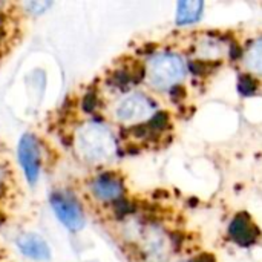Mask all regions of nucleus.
<instances>
[{
  "instance_id": "obj_1",
  "label": "nucleus",
  "mask_w": 262,
  "mask_h": 262,
  "mask_svg": "<svg viewBox=\"0 0 262 262\" xmlns=\"http://www.w3.org/2000/svg\"><path fill=\"white\" fill-rule=\"evenodd\" d=\"M149 77L150 83L158 89L175 86L184 77V64L181 58L177 55H157L149 63Z\"/></svg>"
},
{
  "instance_id": "obj_2",
  "label": "nucleus",
  "mask_w": 262,
  "mask_h": 262,
  "mask_svg": "<svg viewBox=\"0 0 262 262\" xmlns=\"http://www.w3.org/2000/svg\"><path fill=\"white\" fill-rule=\"evenodd\" d=\"M49 201L57 218L71 232H78L84 227L83 209L74 195L66 192H54Z\"/></svg>"
},
{
  "instance_id": "obj_3",
  "label": "nucleus",
  "mask_w": 262,
  "mask_h": 262,
  "mask_svg": "<svg viewBox=\"0 0 262 262\" xmlns=\"http://www.w3.org/2000/svg\"><path fill=\"white\" fill-rule=\"evenodd\" d=\"M18 160L21 169L25 170V177L31 184H34L40 172V147L37 138L32 134L21 137L18 144Z\"/></svg>"
},
{
  "instance_id": "obj_4",
  "label": "nucleus",
  "mask_w": 262,
  "mask_h": 262,
  "mask_svg": "<svg viewBox=\"0 0 262 262\" xmlns=\"http://www.w3.org/2000/svg\"><path fill=\"white\" fill-rule=\"evenodd\" d=\"M259 235H261L259 229L250 224V216L244 212L236 215L229 227V236L241 247H249L255 244Z\"/></svg>"
},
{
  "instance_id": "obj_5",
  "label": "nucleus",
  "mask_w": 262,
  "mask_h": 262,
  "mask_svg": "<svg viewBox=\"0 0 262 262\" xmlns=\"http://www.w3.org/2000/svg\"><path fill=\"white\" fill-rule=\"evenodd\" d=\"M91 187L94 195L98 200H104V201H117L121 198L124 192L121 180L114 173H103L97 177L95 181L91 184Z\"/></svg>"
},
{
  "instance_id": "obj_6",
  "label": "nucleus",
  "mask_w": 262,
  "mask_h": 262,
  "mask_svg": "<svg viewBox=\"0 0 262 262\" xmlns=\"http://www.w3.org/2000/svg\"><path fill=\"white\" fill-rule=\"evenodd\" d=\"M17 246L18 250L35 261H48L51 258V250L48 247V244L37 235L34 233H23L18 236L17 239Z\"/></svg>"
},
{
  "instance_id": "obj_7",
  "label": "nucleus",
  "mask_w": 262,
  "mask_h": 262,
  "mask_svg": "<svg viewBox=\"0 0 262 262\" xmlns=\"http://www.w3.org/2000/svg\"><path fill=\"white\" fill-rule=\"evenodd\" d=\"M152 109V103L143 95H132L124 100L118 107L120 120H138L146 117Z\"/></svg>"
},
{
  "instance_id": "obj_8",
  "label": "nucleus",
  "mask_w": 262,
  "mask_h": 262,
  "mask_svg": "<svg viewBox=\"0 0 262 262\" xmlns=\"http://www.w3.org/2000/svg\"><path fill=\"white\" fill-rule=\"evenodd\" d=\"M204 9V3L200 0L195 2H180L177 9V23L184 26L189 23H195L201 18Z\"/></svg>"
},
{
  "instance_id": "obj_9",
  "label": "nucleus",
  "mask_w": 262,
  "mask_h": 262,
  "mask_svg": "<svg viewBox=\"0 0 262 262\" xmlns=\"http://www.w3.org/2000/svg\"><path fill=\"white\" fill-rule=\"evenodd\" d=\"M247 66L255 71V72H261L262 74V38L256 40L252 48L247 52Z\"/></svg>"
},
{
  "instance_id": "obj_10",
  "label": "nucleus",
  "mask_w": 262,
  "mask_h": 262,
  "mask_svg": "<svg viewBox=\"0 0 262 262\" xmlns=\"http://www.w3.org/2000/svg\"><path fill=\"white\" fill-rule=\"evenodd\" d=\"M238 91L243 95H246V97L253 95L258 91V81H256V78L252 77L250 74L239 75V78H238Z\"/></svg>"
},
{
  "instance_id": "obj_11",
  "label": "nucleus",
  "mask_w": 262,
  "mask_h": 262,
  "mask_svg": "<svg viewBox=\"0 0 262 262\" xmlns=\"http://www.w3.org/2000/svg\"><path fill=\"white\" fill-rule=\"evenodd\" d=\"M111 83H112V86L123 89V88H127L129 83H132V78H130V75H129L127 69H118V71L112 72V75H111Z\"/></svg>"
},
{
  "instance_id": "obj_12",
  "label": "nucleus",
  "mask_w": 262,
  "mask_h": 262,
  "mask_svg": "<svg viewBox=\"0 0 262 262\" xmlns=\"http://www.w3.org/2000/svg\"><path fill=\"white\" fill-rule=\"evenodd\" d=\"M167 123H169V114L164 112V111H160V112H157L150 118V121H149L147 126L150 129H155V130H163V129H166Z\"/></svg>"
},
{
  "instance_id": "obj_13",
  "label": "nucleus",
  "mask_w": 262,
  "mask_h": 262,
  "mask_svg": "<svg viewBox=\"0 0 262 262\" xmlns=\"http://www.w3.org/2000/svg\"><path fill=\"white\" fill-rule=\"evenodd\" d=\"M114 212H115V215H117L118 218H123V216H126L127 213L134 212V206H132L127 200L120 198V200L114 201Z\"/></svg>"
},
{
  "instance_id": "obj_14",
  "label": "nucleus",
  "mask_w": 262,
  "mask_h": 262,
  "mask_svg": "<svg viewBox=\"0 0 262 262\" xmlns=\"http://www.w3.org/2000/svg\"><path fill=\"white\" fill-rule=\"evenodd\" d=\"M98 104V98L97 94L94 91H89L84 97H83V111L84 112H94L95 107Z\"/></svg>"
},
{
  "instance_id": "obj_15",
  "label": "nucleus",
  "mask_w": 262,
  "mask_h": 262,
  "mask_svg": "<svg viewBox=\"0 0 262 262\" xmlns=\"http://www.w3.org/2000/svg\"><path fill=\"white\" fill-rule=\"evenodd\" d=\"M25 6L32 12V14H41L46 8L51 6L49 2H31V3H25Z\"/></svg>"
},
{
  "instance_id": "obj_16",
  "label": "nucleus",
  "mask_w": 262,
  "mask_h": 262,
  "mask_svg": "<svg viewBox=\"0 0 262 262\" xmlns=\"http://www.w3.org/2000/svg\"><path fill=\"white\" fill-rule=\"evenodd\" d=\"M186 95H187V92H186V88H184L183 84H175V86L170 88V97H172L175 101L184 100Z\"/></svg>"
},
{
  "instance_id": "obj_17",
  "label": "nucleus",
  "mask_w": 262,
  "mask_h": 262,
  "mask_svg": "<svg viewBox=\"0 0 262 262\" xmlns=\"http://www.w3.org/2000/svg\"><path fill=\"white\" fill-rule=\"evenodd\" d=\"M189 69L195 75H203L206 72V63L204 61H200V60H193V61L189 63Z\"/></svg>"
},
{
  "instance_id": "obj_18",
  "label": "nucleus",
  "mask_w": 262,
  "mask_h": 262,
  "mask_svg": "<svg viewBox=\"0 0 262 262\" xmlns=\"http://www.w3.org/2000/svg\"><path fill=\"white\" fill-rule=\"evenodd\" d=\"M241 55H243L241 46H239L238 43H232V45H230V49H229V57H230L232 60H239Z\"/></svg>"
},
{
  "instance_id": "obj_19",
  "label": "nucleus",
  "mask_w": 262,
  "mask_h": 262,
  "mask_svg": "<svg viewBox=\"0 0 262 262\" xmlns=\"http://www.w3.org/2000/svg\"><path fill=\"white\" fill-rule=\"evenodd\" d=\"M192 262H216V259H215V256L210 255V253H201V255H198L196 258H193Z\"/></svg>"
},
{
  "instance_id": "obj_20",
  "label": "nucleus",
  "mask_w": 262,
  "mask_h": 262,
  "mask_svg": "<svg viewBox=\"0 0 262 262\" xmlns=\"http://www.w3.org/2000/svg\"><path fill=\"white\" fill-rule=\"evenodd\" d=\"M0 184H2V170H0Z\"/></svg>"
},
{
  "instance_id": "obj_21",
  "label": "nucleus",
  "mask_w": 262,
  "mask_h": 262,
  "mask_svg": "<svg viewBox=\"0 0 262 262\" xmlns=\"http://www.w3.org/2000/svg\"><path fill=\"white\" fill-rule=\"evenodd\" d=\"M0 40H2V31H0Z\"/></svg>"
}]
</instances>
